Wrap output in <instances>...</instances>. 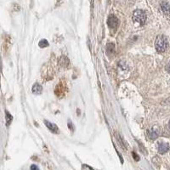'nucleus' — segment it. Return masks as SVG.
Listing matches in <instances>:
<instances>
[{
  "label": "nucleus",
  "instance_id": "2eb2a0df",
  "mask_svg": "<svg viewBox=\"0 0 170 170\" xmlns=\"http://www.w3.org/2000/svg\"><path fill=\"white\" fill-rule=\"evenodd\" d=\"M31 169H38V167L36 165H32L31 166Z\"/></svg>",
  "mask_w": 170,
  "mask_h": 170
},
{
  "label": "nucleus",
  "instance_id": "7ed1b4c3",
  "mask_svg": "<svg viewBox=\"0 0 170 170\" xmlns=\"http://www.w3.org/2000/svg\"><path fill=\"white\" fill-rule=\"evenodd\" d=\"M160 133H161V130H160L159 127H158V126H156L155 125V126H153L151 129H149L148 131L149 138L152 140H156V139L160 135Z\"/></svg>",
  "mask_w": 170,
  "mask_h": 170
},
{
  "label": "nucleus",
  "instance_id": "20e7f679",
  "mask_svg": "<svg viewBox=\"0 0 170 170\" xmlns=\"http://www.w3.org/2000/svg\"><path fill=\"white\" fill-rule=\"evenodd\" d=\"M158 151L160 154H165L169 151V145L167 142H159L158 144Z\"/></svg>",
  "mask_w": 170,
  "mask_h": 170
},
{
  "label": "nucleus",
  "instance_id": "dca6fc26",
  "mask_svg": "<svg viewBox=\"0 0 170 170\" xmlns=\"http://www.w3.org/2000/svg\"><path fill=\"white\" fill-rule=\"evenodd\" d=\"M168 128H170V120H169V122H168Z\"/></svg>",
  "mask_w": 170,
  "mask_h": 170
},
{
  "label": "nucleus",
  "instance_id": "9d476101",
  "mask_svg": "<svg viewBox=\"0 0 170 170\" xmlns=\"http://www.w3.org/2000/svg\"><path fill=\"white\" fill-rule=\"evenodd\" d=\"M107 49V53L108 54H112L115 50V46H114L113 43H109V44H107V49Z\"/></svg>",
  "mask_w": 170,
  "mask_h": 170
},
{
  "label": "nucleus",
  "instance_id": "0eeeda50",
  "mask_svg": "<svg viewBox=\"0 0 170 170\" xmlns=\"http://www.w3.org/2000/svg\"><path fill=\"white\" fill-rule=\"evenodd\" d=\"M161 10L162 12L164 13L165 15H168L170 14V6L169 4L166 2H162L161 3Z\"/></svg>",
  "mask_w": 170,
  "mask_h": 170
},
{
  "label": "nucleus",
  "instance_id": "f257e3e1",
  "mask_svg": "<svg viewBox=\"0 0 170 170\" xmlns=\"http://www.w3.org/2000/svg\"><path fill=\"white\" fill-rule=\"evenodd\" d=\"M168 46V42L167 38L165 36H159L156 40L155 42V48L157 51L159 53L164 52L167 49Z\"/></svg>",
  "mask_w": 170,
  "mask_h": 170
},
{
  "label": "nucleus",
  "instance_id": "9b49d317",
  "mask_svg": "<svg viewBox=\"0 0 170 170\" xmlns=\"http://www.w3.org/2000/svg\"><path fill=\"white\" fill-rule=\"evenodd\" d=\"M12 119H13L12 116L10 115L9 112H6V122H7L6 124L7 125L10 124V122H12Z\"/></svg>",
  "mask_w": 170,
  "mask_h": 170
},
{
  "label": "nucleus",
  "instance_id": "f03ea898",
  "mask_svg": "<svg viewBox=\"0 0 170 170\" xmlns=\"http://www.w3.org/2000/svg\"><path fill=\"white\" fill-rule=\"evenodd\" d=\"M133 21L140 25L145 24L146 21V12L141 10V9H137V10H135L134 14H133Z\"/></svg>",
  "mask_w": 170,
  "mask_h": 170
},
{
  "label": "nucleus",
  "instance_id": "4468645a",
  "mask_svg": "<svg viewBox=\"0 0 170 170\" xmlns=\"http://www.w3.org/2000/svg\"><path fill=\"white\" fill-rule=\"evenodd\" d=\"M166 71L170 74V61L167 64V66H166Z\"/></svg>",
  "mask_w": 170,
  "mask_h": 170
},
{
  "label": "nucleus",
  "instance_id": "ddd939ff",
  "mask_svg": "<svg viewBox=\"0 0 170 170\" xmlns=\"http://www.w3.org/2000/svg\"><path fill=\"white\" fill-rule=\"evenodd\" d=\"M132 154H133V156H134V160H136V161H139V160H140V158H139V156L137 155V154H135L134 152H133Z\"/></svg>",
  "mask_w": 170,
  "mask_h": 170
},
{
  "label": "nucleus",
  "instance_id": "6e6552de",
  "mask_svg": "<svg viewBox=\"0 0 170 170\" xmlns=\"http://www.w3.org/2000/svg\"><path fill=\"white\" fill-rule=\"evenodd\" d=\"M42 91V86L40 84H38V82H36L35 84L32 86V92L35 94H40Z\"/></svg>",
  "mask_w": 170,
  "mask_h": 170
},
{
  "label": "nucleus",
  "instance_id": "39448f33",
  "mask_svg": "<svg viewBox=\"0 0 170 170\" xmlns=\"http://www.w3.org/2000/svg\"><path fill=\"white\" fill-rule=\"evenodd\" d=\"M107 25L109 26V28H112V29L117 28L118 25V19L114 15H110L108 17V21H107Z\"/></svg>",
  "mask_w": 170,
  "mask_h": 170
},
{
  "label": "nucleus",
  "instance_id": "1a4fd4ad",
  "mask_svg": "<svg viewBox=\"0 0 170 170\" xmlns=\"http://www.w3.org/2000/svg\"><path fill=\"white\" fill-rule=\"evenodd\" d=\"M38 46H39L40 48H42V49H44V48L49 46V42L46 39H41L39 42H38Z\"/></svg>",
  "mask_w": 170,
  "mask_h": 170
},
{
  "label": "nucleus",
  "instance_id": "f8f14e48",
  "mask_svg": "<svg viewBox=\"0 0 170 170\" xmlns=\"http://www.w3.org/2000/svg\"><path fill=\"white\" fill-rule=\"evenodd\" d=\"M68 127L70 128V129H71V130H72V131L74 130V128H73L72 122H71L70 120H69V121H68Z\"/></svg>",
  "mask_w": 170,
  "mask_h": 170
},
{
  "label": "nucleus",
  "instance_id": "423d86ee",
  "mask_svg": "<svg viewBox=\"0 0 170 170\" xmlns=\"http://www.w3.org/2000/svg\"><path fill=\"white\" fill-rule=\"evenodd\" d=\"M44 124L46 125V127L48 128L49 130L51 131L52 133L57 134L58 132H59V128H58L57 126H56L55 124H53V123H51L50 122L45 120V121H44Z\"/></svg>",
  "mask_w": 170,
  "mask_h": 170
}]
</instances>
